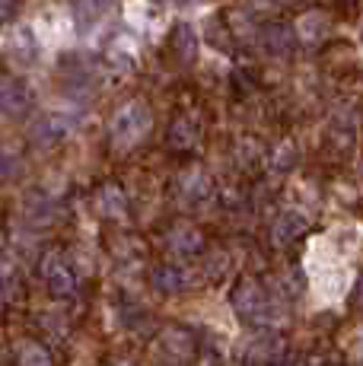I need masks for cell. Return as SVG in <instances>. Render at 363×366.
<instances>
[{"instance_id":"8992f818","label":"cell","mask_w":363,"mask_h":366,"mask_svg":"<svg viewBox=\"0 0 363 366\" xmlns=\"http://www.w3.org/2000/svg\"><path fill=\"white\" fill-rule=\"evenodd\" d=\"M176 51L182 61H192L198 54V39H194V32L188 26H179L176 29Z\"/></svg>"},{"instance_id":"3957f363","label":"cell","mask_w":363,"mask_h":366,"mask_svg":"<svg viewBox=\"0 0 363 366\" xmlns=\"http://www.w3.org/2000/svg\"><path fill=\"white\" fill-rule=\"evenodd\" d=\"M64 134H67V122H64V118L48 115V118H41L36 128H32V140H36L39 147H51V144H58Z\"/></svg>"},{"instance_id":"30bf717a","label":"cell","mask_w":363,"mask_h":366,"mask_svg":"<svg viewBox=\"0 0 363 366\" xmlns=\"http://www.w3.org/2000/svg\"><path fill=\"white\" fill-rule=\"evenodd\" d=\"M23 363L26 366H48V357L41 354V347H32V344H29V347H26V354H23Z\"/></svg>"},{"instance_id":"7c38bea8","label":"cell","mask_w":363,"mask_h":366,"mask_svg":"<svg viewBox=\"0 0 363 366\" xmlns=\"http://www.w3.org/2000/svg\"><path fill=\"white\" fill-rule=\"evenodd\" d=\"M284 39H287V32H284V29H271L268 32V48H271V51H284V48H287V41H284Z\"/></svg>"},{"instance_id":"7a4b0ae2","label":"cell","mask_w":363,"mask_h":366,"mask_svg":"<svg viewBox=\"0 0 363 366\" xmlns=\"http://www.w3.org/2000/svg\"><path fill=\"white\" fill-rule=\"evenodd\" d=\"M32 109V93L23 83H4L0 86V112L6 118H23Z\"/></svg>"},{"instance_id":"9c48e42d","label":"cell","mask_w":363,"mask_h":366,"mask_svg":"<svg viewBox=\"0 0 363 366\" xmlns=\"http://www.w3.org/2000/svg\"><path fill=\"white\" fill-rule=\"evenodd\" d=\"M172 242H176V249H182V252H194L201 245V236L192 233V229H179V233L172 236Z\"/></svg>"},{"instance_id":"277c9868","label":"cell","mask_w":363,"mask_h":366,"mask_svg":"<svg viewBox=\"0 0 363 366\" xmlns=\"http://www.w3.org/2000/svg\"><path fill=\"white\" fill-rule=\"evenodd\" d=\"M111 0H74V13L76 19H83V23H96V19H102L109 13Z\"/></svg>"},{"instance_id":"6da1fadb","label":"cell","mask_w":363,"mask_h":366,"mask_svg":"<svg viewBox=\"0 0 363 366\" xmlns=\"http://www.w3.org/2000/svg\"><path fill=\"white\" fill-rule=\"evenodd\" d=\"M153 115L144 102H128L124 109H118L115 122H111V140H115L118 150H131L150 134Z\"/></svg>"},{"instance_id":"52a82bcc","label":"cell","mask_w":363,"mask_h":366,"mask_svg":"<svg viewBox=\"0 0 363 366\" xmlns=\"http://www.w3.org/2000/svg\"><path fill=\"white\" fill-rule=\"evenodd\" d=\"M99 207H102V214H109V217H121L124 214L121 192H118V188H106V192H102V198H99Z\"/></svg>"},{"instance_id":"8fae6325","label":"cell","mask_w":363,"mask_h":366,"mask_svg":"<svg viewBox=\"0 0 363 366\" xmlns=\"http://www.w3.org/2000/svg\"><path fill=\"white\" fill-rule=\"evenodd\" d=\"M16 10H19V0H0V26L10 23L16 16Z\"/></svg>"},{"instance_id":"4fadbf2b","label":"cell","mask_w":363,"mask_h":366,"mask_svg":"<svg viewBox=\"0 0 363 366\" xmlns=\"http://www.w3.org/2000/svg\"><path fill=\"white\" fill-rule=\"evenodd\" d=\"M159 4H179V0H159Z\"/></svg>"},{"instance_id":"5b68a950","label":"cell","mask_w":363,"mask_h":366,"mask_svg":"<svg viewBox=\"0 0 363 366\" xmlns=\"http://www.w3.org/2000/svg\"><path fill=\"white\" fill-rule=\"evenodd\" d=\"M194 137H198V131H194V124L188 122V118H179V122L169 128V144L172 147H192Z\"/></svg>"},{"instance_id":"ba28073f","label":"cell","mask_w":363,"mask_h":366,"mask_svg":"<svg viewBox=\"0 0 363 366\" xmlns=\"http://www.w3.org/2000/svg\"><path fill=\"white\" fill-rule=\"evenodd\" d=\"M185 194H188V198H204V194H207V179H204V175H201V172H188L185 175Z\"/></svg>"}]
</instances>
